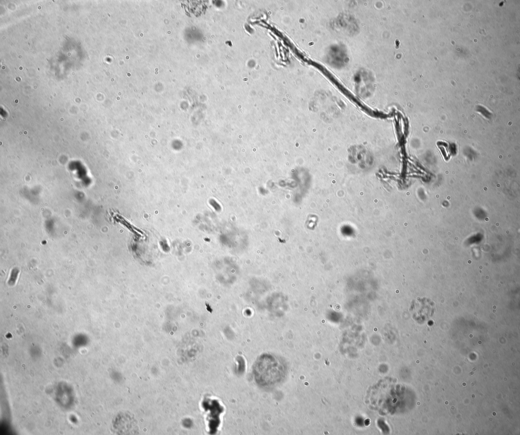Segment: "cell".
Wrapping results in <instances>:
<instances>
[{
	"label": "cell",
	"instance_id": "6da1fadb",
	"mask_svg": "<svg viewBox=\"0 0 520 435\" xmlns=\"http://www.w3.org/2000/svg\"><path fill=\"white\" fill-rule=\"evenodd\" d=\"M254 377L257 382L264 386L274 385L285 376L284 362L268 359L256 362L254 366Z\"/></svg>",
	"mask_w": 520,
	"mask_h": 435
}]
</instances>
